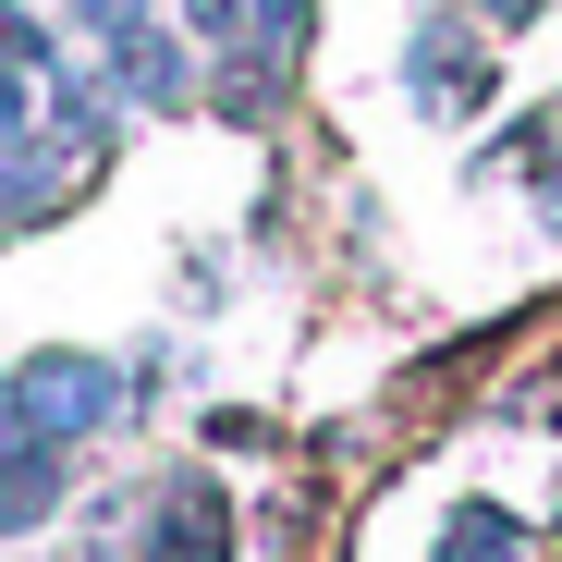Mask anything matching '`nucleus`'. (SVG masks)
Listing matches in <instances>:
<instances>
[{"label":"nucleus","instance_id":"f03ea898","mask_svg":"<svg viewBox=\"0 0 562 562\" xmlns=\"http://www.w3.org/2000/svg\"><path fill=\"white\" fill-rule=\"evenodd\" d=\"M147 392H159V380H147L135 355L111 367V355H74V342H61V355H25V367H13V428H37V440H99V428H123Z\"/></svg>","mask_w":562,"mask_h":562},{"label":"nucleus","instance_id":"39448f33","mask_svg":"<svg viewBox=\"0 0 562 562\" xmlns=\"http://www.w3.org/2000/svg\"><path fill=\"white\" fill-rule=\"evenodd\" d=\"M526 550H538V538H526L502 502H452V526H440L428 562H526Z\"/></svg>","mask_w":562,"mask_h":562},{"label":"nucleus","instance_id":"20e7f679","mask_svg":"<svg viewBox=\"0 0 562 562\" xmlns=\"http://www.w3.org/2000/svg\"><path fill=\"white\" fill-rule=\"evenodd\" d=\"M61 490H74V440H37V428L0 440V538H37L61 514Z\"/></svg>","mask_w":562,"mask_h":562},{"label":"nucleus","instance_id":"423d86ee","mask_svg":"<svg viewBox=\"0 0 562 562\" xmlns=\"http://www.w3.org/2000/svg\"><path fill=\"white\" fill-rule=\"evenodd\" d=\"M514 416H538V428H562V380H538V392H514Z\"/></svg>","mask_w":562,"mask_h":562},{"label":"nucleus","instance_id":"f257e3e1","mask_svg":"<svg viewBox=\"0 0 562 562\" xmlns=\"http://www.w3.org/2000/svg\"><path fill=\"white\" fill-rule=\"evenodd\" d=\"M99 550H123V562H233V502H221V477L171 464V477H147L99 514Z\"/></svg>","mask_w":562,"mask_h":562},{"label":"nucleus","instance_id":"0eeeda50","mask_svg":"<svg viewBox=\"0 0 562 562\" xmlns=\"http://www.w3.org/2000/svg\"><path fill=\"white\" fill-rule=\"evenodd\" d=\"M464 13H477V25H526V13H538V0H464Z\"/></svg>","mask_w":562,"mask_h":562},{"label":"nucleus","instance_id":"7ed1b4c3","mask_svg":"<svg viewBox=\"0 0 562 562\" xmlns=\"http://www.w3.org/2000/svg\"><path fill=\"white\" fill-rule=\"evenodd\" d=\"M404 99L428 123H477L502 99V74H490V25H464V13H428L416 49H404Z\"/></svg>","mask_w":562,"mask_h":562}]
</instances>
